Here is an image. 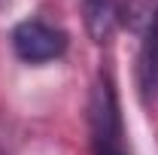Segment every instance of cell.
Wrapping results in <instances>:
<instances>
[{
  "instance_id": "7a4b0ae2",
  "label": "cell",
  "mask_w": 158,
  "mask_h": 155,
  "mask_svg": "<svg viewBox=\"0 0 158 155\" xmlns=\"http://www.w3.org/2000/svg\"><path fill=\"white\" fill-rule=\"evenodd\" d=\"M12 49L24 64H46L67 52V34L43 19H24L12 27Z\"/></svg>"
},
{
  "instance_id": "277c9868",
  "label": "cell",
  "mask_w": 158,
  "mask_h": 155,
  "mask_svg": "<svg viewBox=\"0 0 158 155\" xmlns=\"http://www.w3.org/2000/svg\"><path fill=\"white\" fill-rule=\"evenodd\" d=\"M116 19L128 31L143 34L158 19V0H122V3H116Z\"/></svg>"
},
{
  "instance_id": "3957f363",
  "label": "cell",
  "mask_w": 158,
  "mask_h": 155,
  "mask_svg": "<svg viewBox=\"0 0 158 155\" xmlns=\"http://www.w3.org/2000/svg\"><path fill=\"white\" fill-rule=\"evenodd\" d=\"M137 85L146 103L158 100V19L140 34V55H137Z\"/></svg>"
},
{
  "instance_id": "6da1fadb",
  "label": "cell",
  "mask_w": 158,
  "mask_h": 155,
  "mask_svg": "<svg viewBox=\"0 0 158 155\" xmlns=\"http://www.w3.org/2000/svg\"><path fill=\"white\" fill-rule=\"evenodd\" d=\"M88 128H91V152L94 155H131L125 143V122L118 107V91L110 73L100 70L88 97Z\"/></svg>"
}]
</instances>
